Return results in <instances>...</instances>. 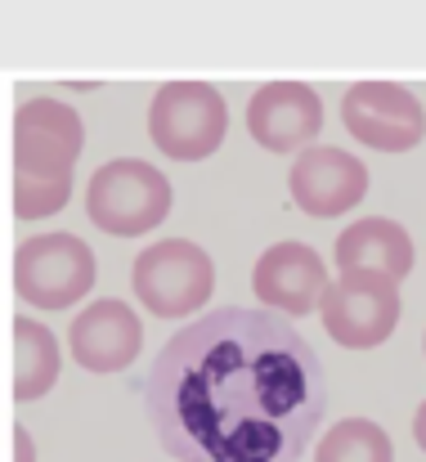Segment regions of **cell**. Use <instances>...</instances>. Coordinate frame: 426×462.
I'll use <instances>...</instances> for the list:
<instances>
[{"instance_id": "8fae6325", "label": "cell", "mask_w": 426, "mask_h": 462, "mask_svg": "<svg viewBox=\"0 0 426 462\" xmlns=\"http://www.w3.org/2000/svg\"><path fill=\"white\" fill-rule=\"evenodd\" d=\"M140 314L117 297H104V301L86 306L68 328V350L86 373H122L140 359Z\"/></svg>"}, {"instance_id": "30bf717a", "label": "cell", "mask_w": 426, "mask_h": 462, "mask_svg": "<svg viewBox=\"0 0 426 462\" xmlns=\"http://www.w3.org/2000/svg\"><path fill=\"white\" fill-rule=\"evenodd\" d=\"M323 131V104L305 81H270L247 104V135L270 153H301Z\"/></svg>"}, {"instance_id": "277c9868", "label": "cell", "mask_w": 426, "mask_h": 462, "mask_svg": "<svg viewBox=\"0 0 426 462\" xmlns=\"http://www.w3.org/2000/svg\"><path fill=\"white\" fill-rule=\"evenodd\" d=\"M229 113L216 86L207 81H166L148 104V135L175 162H202L225 144Z\"/></svg>"}, {"instance_id": "5bb4252c", "label": "cell", "mask_w": 426, "mask_h": 462, "mask_svg": "<svg viewBox=\"0 0 426 462\" xmlns=\"http://www.w3.org/2000/svg\"><path fill=\"white\" fill-rule=\"evenodd\" d=\"M59 341L45 323L36 319H14L9 323V400L14 404H32L41 395H50V386L59 382Z\"/></svg>"}, {"instance_id": "7c38bea8", "label": "cell", "mask_w": 426, "mask_h": 462, "mask_svg": "<svg viewBox=\"0 0 426 462\" xmlns=\"http://www.w3.org/2000/svg\"><path fill=\"white\" fill-rule=\"evenodd\" d=\"M252 292L279 314H310L328 292L323 256L310 243H274L252 270Z\"/></svg>"}, {"instance_id": "6da1fadb", "label": "cell", "mask_w": 426, "mask_h": 462, "mask_svg": "<svg viewBox=\"0 0 426 462\" xmlns=\"http://www.w3.org/2000/svg\"><path fill=\"white\" fill-rule=\"evenodd\" d=\"M144 413L175 462H296L328 413V382L274 310L225 306L157 350Z\"/></svg>"}, {"instance_id": "ba28073f", "label": "cell", "mask_w": 426, "mask_h": 462, "mask_svg": "<svg viewBox=\"0 0 426 462\" xmlns=\"http://www.w3.org/2000/svg\"><path fill=\"white\" fill-rule=\"evenodd\" d=\"M346 131L377 153H409L426 135V113L418 95L400 81H355L341 95Z\"/></svg>"}, {"instance_id": "2e32d148", "label": "cell", "mask_w": 426, "mask_h": 462, "mask_svg": "<svg viewBox=\"0 0 426 462\" xmlns=\"http://www.w3.org/2000/svg\"><path fill=\"white\" fill-rule=\"evenodd\" d=\"M9 462H36V445L27 427H9Z\"/></svg>"}, {"instance_id": "9c48e42d", "label": "cell", "mask_w": 426, "mask_h": 462, "mask_svg": "<svg viewBox=\"0 0 426 462\" xmlns=\"http://www.w3.org/2000/svg\"><path fill=\"white\" fill-rule=\"evenodd\" d=\"M287 193L310 220H337L368 193V166L346 149L310 144L287 171Z\"/></svg>"}, {"instance_id": "5b68a950", "label": "cell", "mask_w": 426, "mask_h": 462, "mask_svg": "<svg viewBox=\"0 0 426 462\" xmlns=\"http://www.w3.org/2000/svg\"><path fill=\"white\" fill-rule=\"evenodd\" d=\"M14 292L36 310H68L77 306L95 279L99 261L77 234H36L14 252Z\"/></svg>"}, {"instance_id": "4fadbf2b", "label": "cell", "mask_w": 426, "mask_h": 462, "mask_svg": "<svg viewBox=\"0 0 426 462\" xmlns=\"http://www.w3.org/2000/svg\"><path fill=\"white\" fill-rule=\"evenodd\" d=\"M332 256H337V270H377V274H391L395 283L413 270V238L400 220H386V216H364L355 225H346L332 243Z\"/></svg>"}, {"instance_id": "ac0fdd59", "label": "cell", "mask_w": 426, "mask_h": 462, "mask_svg": "<svg viewBox=\"0 0 426 462\" xmlns=\"http://www.w3.org/2000/svg\"><path fill=\"white\" fill-rule=\"evenodd\" d=\"M422 350H426V341H422Z\"/></svg>"}, {"instance_id": "e0dca14e", "label": "cell", "mask_w": 426, "mask_h": 462, "mask_svg": "<svg viewBox=\"0 0 426 462\" xmlns=\"http://www.w3.org/2000/svg\"><path fill=\"white\" fill-rule=\"evenodd\" d=\"M413 440H418V449L426 454V400L418 404V413H413Z\"/></svg>"}, {"instance_id": "8992f818", "label": "cell", "mask_w": 426, "mask_h": 462, "mask_svg": "<svg viewBox=\"0 0 426 462\" xmlns=\"http://www.w3.org/2000/svg\"><path fill=\"white\" fill-rule=\"evenodd\" d=\"M131 288H135L140 306L153 310L157 319H189L207 306V297L216 288V265L198 243L166 238L135 256Z\"/></svg>"}, {"instance_id": "7a4b0ae2", "label": "cell", "mask_w": 426, "mask_h": 462, "mask_svg": "<svg viewBox=\"0 0 426 462\" xmlns=\"http://www.w3.org/2000/svg\"><path fill=\"white\" fill-rule=\"evenodd\" d=\"M171 180L144 157H113L86 184V216L113 238H140L171 216Z\"/></svg>"}, {"instance_id": "3957f363", "label": "cell", "mask_w": 426, "mask_h": 462, "mask_svg": "<svg viewBox=\"0 0 426 462\" xmlns=\"http://www.w3.org/2000/svg\"><path fill=\"white\" fill-rule=\"evenodd\" d=\"M86 149L81 113L59 99H27L9 131V180L72 184V166Z\"/></svg>"}, {"instance_id": "52a82bcc", "label": "cell", "mask_w": 426, "mask_h": 462, "mask_svg": "<svg viewBox=\"0 0 426 462\" xmlns=\"http://www.w3.org/2000/svg\"><path fill=\"white\" fill-rule=\"evenodd\" d=\"M319 319L341 350H373L400 323V283L377 270H341L319 301Z\"/></svg>"}, {"instance_id": "9a60e30c", "label": "cell", "mask_w": 426, "mask_h": 462, "mask_svg": "<svg viewBox=\"0 0 426 462\" xmlns=\"http://www.w3.org/2000/svg\"><path fill=\"white\" fill-rule=\"evenodd\" d=\"M314 462H395V445L373 418H341L319 436Z\"/></svg>"}]
</instances>
